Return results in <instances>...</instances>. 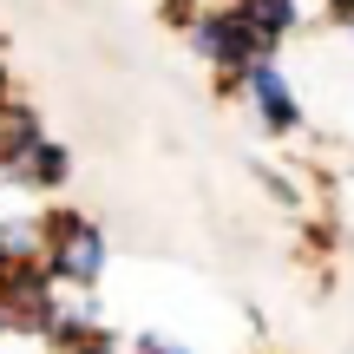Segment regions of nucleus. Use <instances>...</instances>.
Listing matches in <instances>:
<instances>
[{
    "mask_svg": "<svg viewBox=\"0 0 354 354\" xmlns=\"http://www.w3.org/2000/svg\"><path fill=\"white\" fill-rule=\"evenodd\" d=\"M46 269H53V282H73V289L99 282V269H105V236L86 223V216L53 210V216H46Z\"/></svg>",
    "mask_w": 354,
    "mask_h": 354,
    "instance_id": "1",
    "label": "nucleus"
},
{
    "mask_svg": "<svg viewBox=\"0 0 354 354\" xmlns=\"http://www.w3.org/2000/svg\"><path fill=\"white\" fill-rule=\"evenodd\" d=\"M190 39H197V53H203V59H216L223 73H230V66H256V53L269 46V39L256 33V26L243 20L236 7H230V13H203Z\"/></svg>",
    "mask_w": 354,
    "mask_h": 354,
    "instance_id": "2",
    "label": "nucleus"
},
{
    "mask_svg": "<svg viewBox=\"0 0 354 354\" xmlns=\"http://www.w3.org/2000/svg\"><path fill=\"white\" fill-rule=\"evenodd\" d=\"M250 86H256V105H263V125H269V131H295V118H302V112H295L289 79H282L269 59H256V66H250Z\"/></svg>",
    "mask_w": 354,
    "mask_h": 354,
    "instance_id": "3",
    "label": "nucleus"
},
{
    "mask_svg": "<svg viewBox=\"0 0 354 354\" xmlns=\"http://www.w3.org/2000/svg\"><path fill=\"white\" fill-rule=\"evenodd\" d=\"M33 263H46V223H0V276L7 269H33Z\"/></svg>",
    "mask_w": 354,
    "mask_h": 354,
    "instance_id": "4",
    "label": "nucleus"
},
{
    "mask_svg": "<svg viewBox=\"0 0 354 354\" xmlns=\"http://www.w3.org/2000/svg\"><path fill=\"white\" fill-rule=\"evenodd\" d=\"M66 171H73V158H66V145H46V138H39L33 151H26L20 165H13V177H20V184H39V190L66 184Z\"/></svg>",
    "mask_w": 354,
    "mask_h": 354,
    "instance_id": "5",
    "label": "nucleus"
},
{
    "mask_svg": "<svg viewBox=\"0 0 354 354\" xmlns=\"http://www.w3.org/2000/svg\"><path fill=\"white\" fill-rule=\"evenodd\" d=\"M33 145H39V125H33V112H26V105L13 112V105H7V112H0V165L13 171L26 151H33Z\"/></svg>",
    "mask_w": 354,
    "mask_h": 354,
    "instance_id": "6",
    "label": "nucleus"
},
{
    "mask_svg": "<svg viewBox=\"0 0 354 354\" xmlns=\"http://www.w3.org/2000/svg\"><path fill=\"white\" fill-rule=\"evenodd\" d=\"M236 13L263 39H276V33H289V26H295V0H236Z\"/></svg>",
    "mask_w": 354,
    "mask_h": 354,
    "instance_id": "7",
    "label": "nucleus"
},
{
    "mask_svg": "<svg viewBox=\"0 0 354 354\" xmlns=\"http://www.w3.org/2000/svg\"><path fill=\"white\" fill-rule=\"evenodd\" d=\"M145 354H190V348H171V342H145Z\"/></svg>",
    "mask_w": 354,
    "mask_h": 354,
    "instance_id": "8",
    "label": "nucleus"
},
{
    "mask_svg": "<svg viewBox=\"0 0 354 354\" xmlns=\"http://www.w3.org/2000/svg\"><path fill=\"white\" fill-rule=\"evenodd\" d=\"M0 112H7V66H0Z\"/></svg>",
    "mask_w": 354,
    "mask_h": 354,
    "instance_id": "9",
    "label": "nucleus"
}]
</instances>
